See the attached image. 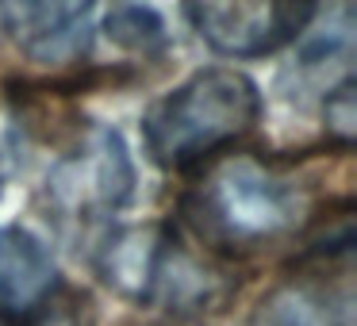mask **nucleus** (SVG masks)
<instances>
[{
  "label": "nucleus",
  "instance_id": "nucleus-3",
  "mask_svg": "<svg viewBox=\"0 0 357 326\" xmlns=\"http://www.w3.org/2000/svg\"><path fill=\"white\" fill-rule=\"evenodd\" d=\"M96 272L116 295L169 315H196L219 300L223 284L162 223L119 226L96 249Z\"/></svg>",
  "mask_w": 357,
  "mask_h": 326
},
{
  "label": "nucleus",
  "instance_id": "nucleus-10",
  "mask_svg": "<svg viewBox=\"0 0 357 326\" xmlns=\"http://www.w3.org/2000/svg\"><path fill=\"white\" fill-rule=\"evenodd\" d=\"M104 35L127 54H162L173 42L169 16L154 0H116L104 16Z\"/></svg>",
  "mask_w": 357,
  "mask_h": 326
},
{
  "label": "nucleus",
  "instance_id": "nucleus-13",
  "mask_svg": "<svg viewBox=\"0 0 357 326\" xmlns=\"http://www.w3.org/2000/svg\"><path fill=\"white\" fill-rule=\"evenodd\" d=\"M0 192H4V169H0Z\"/></svg>",
  "mask_w": 357,
  "mask_h": 326
},
{
  "label": "nucleus",
  "instance_id": "nucleus-6",
  "mask_svg": "<svg viewBox=\"0 0 357 326\" xmlns=\"http://www.w3.org/2000/svg\"><path fill=\"white\" fill-rule=\"evenodd\" d=\"M58 288V265L47 242L20 223L0 226V318L31 323Z\"/></svg>",
  "mask_w": 357,
  "mask_h": 326
},
{
  "label": "nucleus",
  "instance_id": "nucleus-5",
  "mask_svg": "<svg viewBox=\"0 0 357 326\" xmlns=\"http://www.w3.org/2000/svg\"><path fill=\"white\" fill-rule=\"evenodd\" d=\"M200 39L223 58H265L311 27L319 0H185Z\"/></svg>",
  "mask_w": 357,
  "mask_h": 326
},
{
  "label": "nucleus",
  "instance_id": "nucleus-8",
  "mask_svg": "<svg viewBox=\"0 0 357 326\" xmlns=\"http://www.w3.org/2000/svg\"><path fill=\"white\" fill-rule=\"evenodd\" d=\"M254 326H354V295L349 288L326 284H280L261 300Z\"/></svg>",
  "mask_w": 357,
  "mask_h": 326
},
{
  "label": "nucleus",
  "instance_id": "nucleus-11",
  "mask_svg": "<svg viewBox=\"0 0 357 326\" xmlns=\"http://www.w3.org/2000/svg\"><path fill=\"white\" fill-rule=\"evenodd\" d=\"M323 116H326V131L334 139L349 142L357 134V104H354V81L342 88H334L331 96L323 100Z\"/></svg>",
  "mask_w": 357,
  "mask_h": 326
},
{
  "label": "nucleus",
  "instance_id": "nucleus-4",
  "mask_svg": "<svg viewBox=\"0 0 357 326\" xmlns=\"http://www.w3.org/2000/svg\"><path fill=\"white\" fill-rule=\"evenodd\" d=\"M135 196V165L116 127H93L47 177V200L62 219H100Z\"/></svg>",
  "mask_w": 357,
  "mask_h": 326
},
{
  "label": "nucleus",
  "instance_id": "nucleus-7",
  "mask_svg": "<svg viewBox=\"0 0 357 326\" xmlns=\"http://www.w3.org/2000/svg\"><path fill=\"white\" fill-rule=\"evenodd\" d=\"M96 0H16L12 31L20 47L39 62H62L85 47Z\"/></svg>",
  "mask_w": 357,
  "mask_h": 326
},
{
  "label": "nucleus",
  "instance_id": "nucleus-12",
  "mask_svg": "<svg viewBox=\"0 0 357 326\" xmlns=\"http://www.w3.org/2000/svg\"><path fill=\"white\" fill-rule=\"evenodd\" d=\"M43 326H73L70 318H50V323H43Z\"/></svg>",
  "mask_w": 357,
  "mask_h": 326
},
{
  "label": "nucleus",
  "instance_id": "nucleus-9",
  "mask_svg": "<svg viewBox=\"0 0 357 326\" xmlns=\"http://www.w3.org/2000/svg\"><path fill=\"white\" fill-rule=\"evenodd\" d=\"M288 73L296 77V88H300L303 96L315 93V96H323V100L334 88L354 81V24H349L346 12L303 42Z\"/></svg>",
  "mask_w": 357,
  "mask_h": 326
},
{
  "label": "nucleus",
  "instance_id": "nucleus-2",
  "mask_svg": "<svg viewBox=\"0 0 357 326\" xmlns=\"http://www.w3.org/2000/svg\"><path fill=\"white\" fill-rule=\"evenodd\" d=\"M261 88L234 65H208L158 96L142 116L146 154L162 169H192L254 131Z\"/></svg>",
  "mask_w": 357,
  "mask_h": 326
},
{
  "label": "nucleus",
  "instance_id": "nucleus-1",
  "mask_svg": "<svg viewBox=\"0 0 357 326\" xmlns=\"http://www.w3.org/2000/svg\"><path fill=\"white\" fill-rule=\"evenodd\" d=\"M181 215L208 249L254 254L303 223L307 192L296 177L257 157H223L188 188Z\"/></svg>",
  "mask_w": 357,
  "mask_h": 326
}]
</instances>
